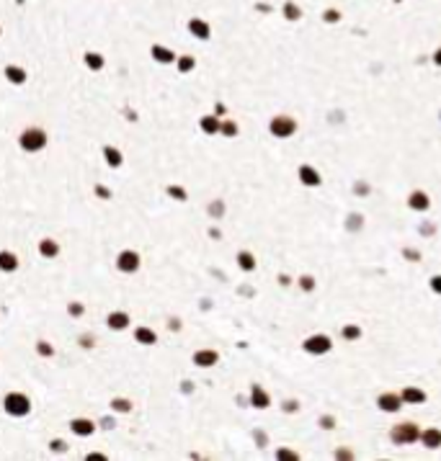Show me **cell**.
Instances as JSON below:
<instances>
[{
    "instance_id": "1",
    "label": "cell",
    "mask_w": 441,
    "mask_h": 461,
    "mask_svg": "<svg viewBox=\"0 0 441 461\" xmlns=\"http://www.w3.org/2000/svg\"><path fill=\"white\" fill-rule=\"evenodd\" d=\"M415 438H421V430H418L413 423L395 425V430H392V441L395 443H408V441H415Z\"/></svg>"
},
{
    "instance_id": "2",
    "label": "cell",
    "mask_w": 441,
    "mask_h": 461,
    "mask_svg": "<svg viewBox=\"0 0 441 461\" xmlns=\"http://www.w3.org/2000/svg\"><path fill=\"white\" fill-rule=\"evenodd\" d=\"M271 132L279 134V137H287V134L294 132V121L289 116H279V119H274V124H271Z\"/></svg>"
},
{
    "instance_id": "3",
    "label": "cell",
    "mask_w": 441,
    "mask_h": 461,
    "mask_svg": "<svg viewBox=\"0 0 441 461\" xmlns=\"http://www.w3.org/2000/svg\"><path fill=\"white\" fill-rule=\"evenodd\" d=\"M304 348H307L310 353H325L328 348H331V340H328L325 335H320V338H310L307 343H304Z\"/></svg>"
},
{
    "instance_id": "4",
    "label": "cell",
    "mask_w": 441,
    "mask_h": 461,
    "mask_svg": "<svg viewBox=\"0 0 441 461\" xmlns=\"http://www.w3.org/2000/svg\"><path fill=\"white\" fill-rule=\"evenodd\" d=\"M379 407L387 410V412H395V410L400 407V397H395V395H382V397H379Z\"/></svg>"
},
{
    "instance_id": "5",
    "label": "cell",
    "mask_w": 441,
    "mask_h": 461,
    "mask_svg": "<svg viewBox=\"0 0 441 461\" xmlns=\"http://www.w3.org/2000/svg\"><path fill=\"white\" fill-rule=\"evenodd\" d=\"M299 175H302V181L307 183V186H318V183H320V175L315 173V170H310V167H302Z\"/></svg>"
},
{
    "instance_id": "6",
    "label": "cell",
    "mask_w": 441,
    "mask_h": 461,
    "mask_svg": "<svg viewBox=\"0 0 441 461\" xmlns=\"http://www.w3.org/2000/svg\"><path fill=\"white\" fill-rule=\"evenodd\" d=\"M284 16H287V21H299L302 8H299V5H294V3H287V5H284Z\"/></svg>"
},
{
    "instance_id": "7",
    "label": "cell",
    "mask_w": 441,
    "mask_h": 461,
    "mask_svg": "<svg viewBox=\"0 0 441 461\" xmlns=\"http://www.w3.org/2000/svg\"><path fill=\"white\" fill-rule=\"evenodd\" d=\"M421 438L426 441V446H428V448H434L436 443H441V433H439V430H428V433H423Z\"/></svg>"
},
{
    "instance_id": "8",
    "label": "cell",
    "mask_w": 441,
    "mask_h": 461,
    "mask_svg": "<svg viewBox=\"0 0 441 461\" xmlns=\"http://www.w3.org/2000/svg\"><path fill=\"white\" fill-rule=\"evenodd\" d=\"M410 206H413V209H426V206H428L426 194H413V196H410Z\"/></svg>"
},
{
    "instance_id": "9",
    "label": "cell",
    "mask_w": 441,
    "mask_h": 461,
    "mask_svg": "<svg viewBox=\"0 0 441 461\" xmlns=\"http://www.w3.org/2000/svg\"><path fill=\"white\" fill-rule=\"evenodd\" d=\"M191 31H196L201 39H207V33H209V29H207V24H199V21H194L191 24Z\"/></svg>"
},
{
    "instance_id": "10",
    "label": "cell",
    "mask_w": 441,
    "mask_h": 461,
    "mask_svg": "<svg viewBox=\"0 0 441 461\" xmlns=\"http://www.w3.org/2000/svg\"><path fill=\"white\" fill-rule=\"evenodd\" d=\"M405 399L421 402V399H423V392H415V389H408V392H405Z\"/></svg>"
},
{
    "instance_id": "11",
    "label": "cell",
    "mask_w": 441,
    "mask_h": 461,
    "mask_svg": "<svg viewBox=\"0 0 441 461\" xmlns=\"http://www.w3.org/2000/svg\"><path fill=\"white\" fill-rule=\"evenodd\" d=\"M338 18H341V13H338V10H333V8L325 10V21H328V24H335Z\"/></svg>"
},
{
    "instance_id": "12",
    "label": "cell",
    "mask_w": 441,
    "mask_h": 461,
    "mask_svg": "<svg viewBox=\"0 0 441 461\" xmlns=\"http://www.w3.org/2000/svg\"><path fill=\"white\" fill-rule=\"evenodd\" d=\"M240 261H243V268H253V258L251 255H240Z\"/></svg>"
},
{
    "instance_id": "13",
    "label": "cell",
    "mask_w": 441,
    "mask_h": 461,
    "mask_svg": "<svg viewBox=\"0 0 441 461\" xmlns=\"http://www.w3.org/2000/svg\"><path fill=\"white\" fill-rule=\"evenodd\" d=\"M434 289H436V291H441V278H434Z\"/></svg>"
},
{
    "instance_id": "14",
    "label": "cell",
    "mask_w": 441,
    "mask_h": 461,
    "mask_svg": "<svg viewBox=\"0 0 441 461\" xmlns=\"http://www.w3.org/2000/svg\"><path fill=\"white\" fill-rule=\"evenodd\" d=\"M434 60H436V65H441V49L436 52V57H434Z\"/></svg>"
}]
</instances>
